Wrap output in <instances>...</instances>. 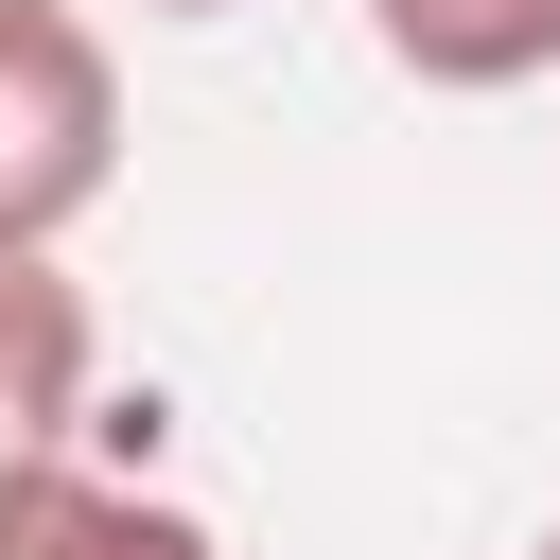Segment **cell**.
<instances>
[{"instance_id":"7a4b0ae2","label":"cell","mask_w":560,"mask_h":560,"mask_svg":"<svg viewBox=\"0 0 560 560\" xmlns=\"http://www.w3.org/2000/svg\"><path fill=\"white\" fill-rule=\"evenodd\" d=\"M88 402H105V332H88V280L35 245V262H0V472L70 455Z\"/></svg>"},{"instance_id":"6da1fadb","label":"cell","mask_w":560,"mask_h":560,"mask_svg":"<svg viewBox=\"0 0 560 560\" xmlns=\"http://www.w3.org/2000/svg\"><path fill=\"white\" fill-rule=\"evenodd\" d=\"M122 175V52L70 0H0V262L70 245Z\"/></svg>"},{"instance_id":"5b68a950","label":"cell","mask_w":560,"mask_h":560,"mask_svg":"<svg viewBox=\"0 0 560 560\" xmlns=\"http://www.w3.org/2000/svg\"><path fill=\"white\" fill-rule=\"evenodd\" d=\"M140 18H228V0H140Z\"/></svg>"},{"instance_id":"277c9868","label":"cell","mask_w":560,"mask_h":560,"mask_svg":"<svg viewBox=\"0 0 560 560\" xmlns=\"http://www.w3.org/2000/svg\"><path fill=\"white\" fill-rule=\"evenodd\" d=\"M368 35L420 88H542L560 70V0H368Z\"/></svg>"},{"instance_id":"3957f363","label":"cell","mask_w":560,"mask_h":560,"mask_svg":"<svg viewBox=\"0 0 560 560\" xmlns=\"http://www.w3.org/2000/svg\"><path fill=\"white\" fill-rule=\"evenodd\" d=\"M0 560H228V542L175 490H140V472L35 455V472H0Z\"/></svg>"},{"instance_id":"8992f818","label":"cell","mask_w":560,"mask_h":560,"mask_svg":"<svg viewBox=\"0 0 560 560\" xmlns=\"http://www.w3.org/2000/svg\"><path fill=\"white\" fill-rule=\"evenodd\" d=\"M542 560H560V525H542Z\"/></svg>"}]
</instances>
